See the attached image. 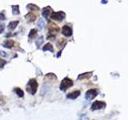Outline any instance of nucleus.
<instances>
[{
	"label": "nucleus",
	"mask_w": 128,
	"mask_h": 120,
	"mask_svg": "<svg viewBox=\"0 0 128 120\" xmlns=\"http://www.w3.org/2000/svg\"><path fill=\"white\" fill-rule=\"evenodd\" d=\"M37 88H38V82L35 79H30L29 80V82L27 83L26 86V90L28 93H30V94H34L37 91Z\"/></svg>",
	"instance_id": "nucleus-1"
},
{
	"label": "nucleus",
	"mask_w": 128,
	"mask_h": 120,
	"mask_svg": "<svg viewBox=\"0 0 128 120\" xmlns=\"http://www.w3.org/2000/svg\"><path fill=\"white\" fill-rule=\"evenodd\" d=\"M73 86V82H72V80H70V78H64L61 84H60V90H62V91H65L68 88L70 87Z\"/></svg>",
	"instance_id": "nucleus-2"
},
{
	"label": "nucleus",
	"mask_w": 128,
	"mask_h": 120,
	"mask_svg": "<svg viewBox=\"0 0 128 120\" xmlns=\"http://www.w3.org/2000/svg\"><path fill=\"white\" fill-rule=\"evenodd\" d=\"M65 13L62 11H58V12H52L51 14H50V18L55 20V21H58V22H61L65 18Z\"/></svg>",
	"instance_id": "nucleus-3"
},
{
	"label": "nucleus",
	"mask_w": 128,
	"mask_h": 120,
	"mask_svg": "<svg viewBox=\"0 0 128 120\" xmlns=\"http://www.w3.org/2000/svg\"><path fill=\"white\" fill-rule=\"evenodd\" d=\"M97 94H98L97 90H94V89H90V90L86 91L85 97L87 100H91V99L94 98L96 96H97Z\"/></svg>",
	"instance_id": "nucleus-4"
},
{
	"label": "nucleus",
	"mask_w": 128,
	"mask_h": 120,
	"mask_svg": "<svg viewBox=\"0 0 128 120\" xmlns=\"http://www.w3.org/2000/svg\"><path fill=\"white\" fill-rule=\"evenodd\" d=\"M106 106V103L101 102V101H95L91 106V110H99L102 109V108Z\"/></svg>",
	"instance_id": "nucleus-5"
},
{
	"label": "nucleus",
	"mask_w": 128,
	"mask_h": 120,
	"mask_svg": "<svg viewBox=\"0 0 128 120\" xmlns=\"http://www.w3.org/2000/svg\"><path fill=\"white\" fill-rule=\"evenodd\" d=\"M62 33L63 35L66 36V37H69V36H71L72 35V30L70 26H64L62 29Z\"/></svg>",
	"instance_id": "nucleus-6"
},
{
	"label": "nucleus",
	"mask_w": 128,
	"mask_h": 120,
	"mask_svg": "<svg viewBox=\"0 0 128 120\" xmlns=\"http://www.w3.org/2000/svg\"><path fill=\"white\" fill-rule=\"evenodd\" d=\"M80 94V91L79 90H75V91H73L71 92V93L68 94L66 95V97L68 98H70V99H75L76 98H78Z\"/></svg>",
	"instance_id": "nucleus-7"
},
{
	"label": "nucleus",
	"mask_w": 128,
	"mask_h": 120,
	"mask_svg": "<svg viewBox=\"0 0 128 120\" xmlns=\"http://www.w3.org/2000/svg\"><path fill=\"white\" fill-rule=\"evenodd\" d=\"M14 44V42L13 41V40L9 39V40H6V41H5V42H3L2 46L6 47V48H9V49H10V48L13 47Z\"/></svg>",
	"instance_id": "nucleus-8"
},
{
	"label": "nucleus",
	"mask_w": 128,
	"mask_h": 120,
	"mask_svg": "<svg viewBox=\"0 0 128 120\" xmlns=\"http://www.w3.org/2000/svg\"><path fill=\"white\" fill-rule=\"evenodd\" d=\"M51 9L50 7H46V8H44V9L42 10V14L43 17H45V18H48L49 17V15L51 13Z\"/></svg>",
	"instance_id": "nucleus-9"
},
{
	"label": "nucleus",
	"mask_w": 128,
	"mask_h": 120,
	"mask_svg": "<svg viewBox=\"0 0 128 120\" xmlns=\"http://www.w3.org/2000/svg\"><path fill=\"white\" fill-rule=\"evenodd\" d=\"M18 21H13V22H10L8 25V30H14L16 27H17L18 24Z\"/></svg>",
	"instance_id": "nucleus-10"
},
{
	"label": "nucleus",
	"mask_w": 128,
	"mask_h": 120,
	"mask_svg": "<svg viewBox=\"0 0 128 120\" xmlns=\"http://www.w3.org/2000/svg\"><path fill=\"white\" fill-rule=\"evenodd\" d=\"M42 50L43 51H46V50H50L51 52H54V48L52 46L50 43H46L45 46L42 47Z\"/></svg>",
	"instance_id": "nucleus-11"
},
{
	"label": "nucleus",
	"mask_w": 128,
	"mask_h": 120,
	"mask_svg": "<svg viewBox=\"0 0 128 120\" xmlns=\"http://www.w3.org/2000/svg\"><path fill=\"white\" fill-rule=\"evenodd\" d=\"M38 27L39 28L40 30H42V29H43L44 27H45V26H46V22H45V21L42 19V18H40L39 19V21H38Z\"/></svg>",
	"instance_id": "nucleus-12"
},
{
	"label": "nucleus",
	"mask_w": 128,
	"mask_h": 120,
	"mask_svg": "<svg viewBox=\"0 0 128 120\" xmlns=\"http://www.w3.org/2000/svg\"><path fill=\"white\" fill-rule=\"evenodd\" d=\"M14 91H15V93L17 94V95L18 96V97L22 98V97H23V96H24V92H23L22 90L20 89V88H15Z\"/></svg>",
	"instance_id": "nucleus-13"
},
{
	"label": "nucleus",
	"mask_w": 128,
	"mask_h": 120,
	"mask_svg": "<svg viewBox=\"0 0 128 120\" xmlns=\"http://www.w3.org/2000/svg\"><path fill=\"white\" fill-rule=\"evenodd\" d=\"M27 17H30V18H27L30 22H33V21H34L35 18H36V15L34 14H32L31 12H30V13H29L28 14L26 15V18H27Z\"/></svg>",
	"instance_id": "nucleus-14"
},
{
	"label": "nucleus",
	"mask_w": 128,
	"mask_h": 120,
	"mask_svg": "<svg viewBox=\"0 0 128 120\" xmlns=\"http://www.w3.org/2000/svg\"><path fill=\"white\" fill-rule=\"evenodd\" d=\"M12 11H13V14H19V6L18 5L17 6H12Z\"/></svg>",
	"instance_id": "nucleus-15"
},
{
	"label": "nucleus",
	"mask_w": 128,
	"mask_h": 120,
	"mask_svg": "<svg viewBox=\"0 0 128 120\" xmlns=\"http://www.w3.org/2000/svg\"><path fill=\"white\" fill-rule=\"evenodd\" d=\"M36 35H37V31H36L35 29H32L30 31V33H29V38H33L35 37Z\"/></svg>",
	"instance_id": "nucleus-16"
},
{
	"label": "nucleus",
	"mask_w": 128,
	"mask_h": 120,
	"mask_svg": "<svg viewBox=\"0 0 128 120\" xmlns=\"http://www.w3.org/2000/svg\"><path fill=\"white\" fill-rule=\"evenodd\" d=\"M42 42H43V38H42V36H40V37L38 38L37 40H36V46H37L38 47H39V46L42 43Z\"/></svg>",
	"instance_id": "nucleus-17"
},
{
	"label": "nucleus",
	"mask_w": 128,
	"mask_h": 120,
	"mask_svg": "<svg viewBox=\"0 0 128 120\" xmlns=\"http://www.w3.org/2000/svg\"><path fill=\"white\" fill-rule=\"evenodd\" d=\"M27 8L30 10H39V8L36 5H34V4H29L27 6Z\"/></svg>",
	"instance_id": "nucleus-18"
},
{
	"label": "nucleus",
	"mask_w": 128,
	"mask_h": 120,
	"mask_svg": "<svg viewBox=\"0 0 128 120\" xmlns=\"http://www.w3.org/2000/svg\"><path fill=\"white\" fill-rule=\"evenodd\" d=\"M89 74H91V73H86V74H80V76L78 77V79H82L83 78H88V77H90V75Z\"/></svg>",
	"instance_id": "nucleus-19"
},
{
	"label": "nucleus",
	"mask_w": 128,
	"mask_h": 120,
	"mask_svg": "<svg viewBox=\"0 0 128 120\" xmlns=\"http://www.w3.org/2000/svg\"><path fill=\"white\" fill-rule=\"evenodd\" d=\"M6 62L5 61V60L0 58V68H2L4 66L6 65Z\"/></svg>",
	"instance_id": "nucleus-20"
},
{
	"label": "nucleus",
	"mask_w": 128,
	"mask_h": 120,
	"mask_svg": "<svg viewBox=\"0 0 128 120\" xmlns=\"http://www.w3.org/2000/svg\"><path fill=\"white\" fill-rule=\"evenodd\" d=\"M5 19V14H4L3 12H1L0 13V21H2V20H4Z\"/></svg>",
	"instance_id": "nucleus-21"
},
{
	"label": "nucleus",
	"mask_w": 128,
	"mask_h": 120,
	"mask_svg": "<svg viewBox=\"0 0 128 120\" xmlns=\"http://www.w3.org/2000/svg\"><path fill=\"white\" fill-rule=\"evenodd\" d=\"M4 29H5V26L4 25H0V34H2V32H3V30H4Z\"/></svg>",
	"instance_id": "nucleus-22"
},
{
	"label": "nucleus",
	"mask_w": 128,
	"mask_h": 120,
	"mask_svg": "<svg viewBox=\"0 0 128 120\" xmlns=\"http://www.w3.org/2000/svg\"><path fill=\"white\" fill-rule=\"evenodd\" d=\"M0 54H2V56H4V57L6 56V52H3V51H0Z\"/></svg>",
	"instance_id": "nucleus-23"
}]
</instances>
